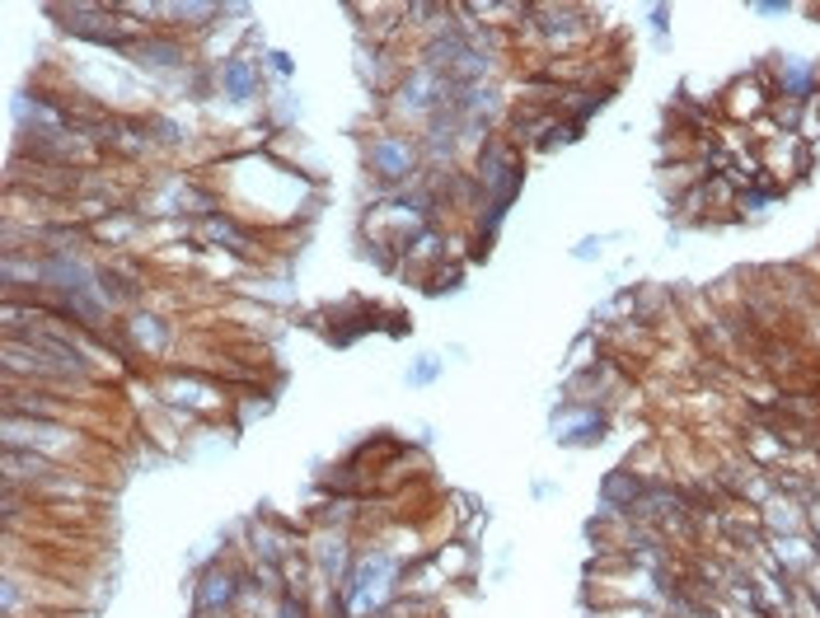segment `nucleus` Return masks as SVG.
<instances>
[{"instance_id": "obj_12", "label": "nucleus", "mask_w": 820, "mask_h": 618, "mask_svg": "<svg viewBox=\"0 0 820 618\" xmlns=\"http://www.w3.org/2000/svg\"><path fill=\"white\" fill-rule=\"evenodd\" d=\"M643 488H647V483H643V478H637L633 469H624V464H619V469H609V473H605V483H601V507H605V511L628 516V507H633L637 497H643Z\"/></svg>"}, {"instance_id": "obj_3", "label": "nucleus", "mask_w": 820, "mask_h": 618, "mask_svg": "<svg viewBox=\"0 0 820 618\" xmlns=\"http://www.w3.org/2000/svg\"><path fill=\"white\" fill-rule=\"evenodd\" d=\"M441 108H446V80L413 61V66H403V76L390 89V99L380 104V118L390 127H418L422 131Z\"/></svg>"}, {"instance_id": "obj_9", "label": "nucleus", "mask_w": 820, "mask_h": 618, "mask_svg": "<svg viewBox=\"0 0 820 618\" xmlns=\"http://www.w3.org/2000/svg\"><path fill=\"white\" fill-rule=\"evenodd\" d=\"M769 104H773V89H769V76L764 71H750V76H736L732 85L718 95V112L732 127H750V122H760L764 112H769Z\"/></svg>"}, {"instance_id": "obj_11", "label": "nucleus", "mask_w": 820, "mask_h": 618, "mask_svg": "<svg viewBox=\"0 0 820 618\" xmlns=\"http://www.w3.org/2000/svg\"><path fill=\"white\" fill-rule=\"evenodd\" d=\"M760 524H764V534H807V507L797 497L773 492L760 507Z\"/></svg>"}, {"instance_id": "obj_4", "label": "nucleus", "mask_w": 820, "mask_h": 618, "mask_svg": "<svg viewBox=\"0 0 820 618\" xmlns=\"http://www.w3.org/2000/svg\"><path fill=\"white\" fill-rule=\"evenodd\" d=\"M469 169L478 178V188H484V202H516L520 183H526V155H520V146L507 131H492L469 159Z\"/></svg>"}, {"instance_id": "obj_6", "label": "nucleus", "mask_w": 820, "mask_h": 618, "mask_svg": "<svg viewBox=\"0 0 820 618\" xmlns=\"http://www.w3.org/2000/svg\"><path fill=\"white\" fill-rule=\"evenodd\" d=\"M216 71H221L225 104H258V99H267V71H263V52L254 48V33H248V42H240V48L216 66Z\"/></svg>"}, {"instance_id": "obj_16", "label": "nucleus", "mask_w": 820, "mask_h": 618, "mask_svg": "<svg viewBox=\"0 0 820 618\" xmlns=\"http://www.w3.org/2000/svg\"><path fill=\"white\" fill-rule=\"evenodd\" d=\"M807 534L820 543V497H811V501H807Z\"/></svg>"}, {"instance_id": "obj_1", "label": "nucleus", "mask_w": 820, "mask_h": 618, "mask_svg": "<svg viewBox=\"0 0 820 618\" xmlns=\"http://www.w3.org/2000/svg\"><path fill=\"white\" fill-rule=\"evenodd\" d=\"M361 169L375 183L371 193H399V188H413V183L427 174V159H422V146H418V131H403V127H390L380 122L375 131L361 136Z\"/></svg>"}, {"instance_id": "obj_15", "label": "nucleus", "mask_w": 820, "mask_h": 618, "mask_svg": "<svg viewBox=\"0 0 820 618\" xmlns=\"http://www.w3.org/2000/svg\"><path fill=\"white\" fill-rule=\"evenodd\" d=\"M263 71H272V76L286 80V76H295V61H291V52H277V48H272V52H263Z\"/></svg>"}, {"instance_id": "obj_5", "label": "nucleus", "mask_w": 820, "mask_h": 618, "mask_svg": "<svg viewBox=\"0 0 820 618\" xmlns=\"http://www.w3.org/2000/svg\"><path fill=\"white\" fill-rule=\"evenodd\" d=\"M127 66H136V71H146L150 80H159V85H178L184 80L193 66L202 61V48L193 38H184V33H169V29H150L136 48L123 57Z\"/></svg>"}, {"instance_id": "obj_13", "label": "nucleus", "mask_w": 820, "mask_h": 618, "mask_svg": "<svg viewBox=\"0 0 820 618\" xmlns=\"http://www.w3.org/2000/svg\"><path fill=\"white\" fill-rule=\"evenodd\" d=\"M590 618H662L652 605H601Z\"/></svg>"}, {"instance_id": "obj_2", "label": "nucleus", "mask_w": 820, "mask_h": 618, "mask_svg": "<svg viewBox=\"0 0 820 618\" xmlns=\"http://www.w3.org/2000/svg\"><path fill=\"white\" fill-rule=\"evenodd\" d=\"M118 333H123L127 352L136 356L141 371H165V365H174V356L184 352V324H178L169 310H155V305L123 314Z\"/></svg>"}, {"instance_id": "obj_17", "label": "nucleus", "mask_w": 820, "mask_h": 618, "mask_svg": "<svg viewBox=\"0 0 820 618\" xmlns=\"http://www.w3.org/2000/svg\"><path fill=\"white\" fill-rule=\"evenodd\" d=\"M212 618H240V614H212Z\"/></svg>"}, {"instance_id": "obj_7", "label": "nucleus", "mask_w": 820, "mask_h": 618, "mask_svg": "<svg viewBox=\"0 0 820 618\" xmlns=\"http://www.w3.org/2000/svg\"><path fill=\"white\" fill-rule=\"evenodd\" d=\"M357 548H361L357 534H343V530H310L305 553H310V562H314L319 586H329V590L343 586V581L352 577V567H357Z\"/></svg>"}, {"instance_id": "obj_14", "label": "nucleus", "mask_w": 820, "mask_h": 618, "mask_svg": "<svg viewBox=\"0 0 820 618\" xmlns=\"http://www.w3.org/2000/svg\"><path fill=\"white\" fill-rule=\"evenodd\" d=\"M437 375H441V356H422L413 371H408V384H431Z\"/></svg>"}, {"instance_id": "obj_8", "label": "nucleus", "mask_w": 820, "mask_h": 618, "mask_svg": "<svg viewBox=\"0 0 820 618\" xmlns=\"http://www.w3.org/2000/svg\"><path fill=\"white\" fill-rule=\"evenodd\" d=\"M755 150H760V165H764V183H773L779 193H788L792 183H802L811 174V146L797 131H783L779 141L755 146Z\"/></svg>"}, {"instance_id": "obj_10", "label": "nucleus", "mask_w": 820, "mask_h": 618, "mask_svg": "<svg viewBox=\"0 0 820 618\" xmlns=\"http://www.w3.org/2000/svg\"><path fill=\"white\" fill-rule=\"evenodd\" d=\"M141 122H146V136H150V146L159 150V159H169V155H184L188 146H193V131L178 122V118H169V112H159V108H141Z\"/></svg>"}]
</instances>
